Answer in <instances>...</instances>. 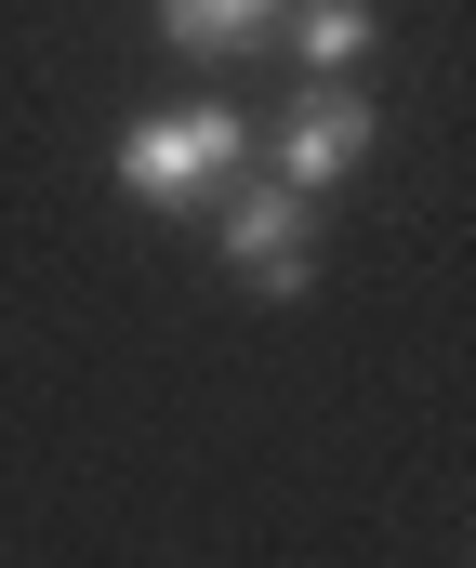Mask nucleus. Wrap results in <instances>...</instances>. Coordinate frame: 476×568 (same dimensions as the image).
<instances>
[{
	"instance_id": "20e7f679",
	"label": "nucleus",
	"mask_w": 476,
	"mask_h": 568,
	"mask_svg": "<svg viewBox=\"0 0 476 568\" xmlns=\"http://www.w3.org/2000/svg\"><path fill=\"white\" fill-rule=\"evenodd\" d=\"M146 13L185 67H265L292 40V0H146Z\"/></svg>"
},
{
	"instance_id": "f257e3e1",
	"label": "nucleus",
	"mask_w": 476,
	"mask_h": 568,
	"mask_svg": "<svg viewBox=\"0 0 476 568\" xmlns=\"http://www.w3.org/2000/svg\"><path fill=\"white\" fill-rule=\"evenodd\" d=\"M239 159H252V120L239 106H159V120H133L120 133V199L133 212H212L225 185H239Z\"/></svg>"
},
{
	"instance_id": "f03ea898",
	"label": "nucleus",
	"mask_w": 476,
	"mask_h": 568,
	"mask_svg": "<svg viewBox=\"0 0 476 568\" xmlns=\"http://www.w3.org/2000/svg\"><path fill=\"white\" fill-rule=\"evenodd\" d=\"M212 239H225V278L265 291V304H305L317 291V199L292 172H239L212 199Z\"/></svg>"
},
{
	"instance_id": "39448f33",
	"label": "nucleus",
	"mask_w": 476,
	"mask_h": 568,
	"mask_svg": "<svg viewBox=\"0 0 476 568\" xmlns=\"http://www.w3.org/2000/svg\"><path fill=\"white\" fill-rule=\"evenodd\" d=\"M305 80H357L371 53H384V13L371 0H292V40H278Z\"/></svg>"
},
{
	"instance_id": "7ed1b4c3",
	"label": "nucleus",
	"mask_w": 476,
	"mask_h": 568,
	"mask_svg": "<svg viewBox=\"0 0 476 568\" xmlns=\"http://www.w3.org/2000/svg\"><path fill=\"white\" fill-rule=\"evenodd\" d=\"M265 159H278L305 199H331V185L371 159V93H357V80H292V106H278Z\"/></svg>"
}]
</instances>
